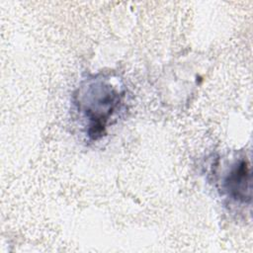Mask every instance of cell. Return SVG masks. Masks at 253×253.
Wrapping results in <instances>:
<instances>
[{
    "label": "cell",
    "mask_w": 253,
    "mask_h": 253,
    "mask_svg": "<svg viewBox=\"0 0 253 253\" xmlns=\"http://www.w3.org/2000/svg\"><path fill=\"white\" fill-rule=\"evenodd\" d=\"M222 194L229 200L246 204L251 200V169L245 156L234 160L225 171L220 182Z\"/></svg>",
    "instance_id": "obj_2"
},
{
    "label": "cell",
    "mask_w": 253,
    "mask_h": 253,
    "mask_svg": "<svg viewBox=\"0 0 253 253\" xmlns=\"http://www.w3.org/2000/svg\"><path fill=\"white\" fill-rule=\"evenodd\" d=\"M124 96L123 89L103 75H95L81 83L73 102L90 140L103 137L111 119L120 110Z\"/></svg>",
    "instance_id": "obj_1"
}]
</instances>
